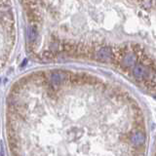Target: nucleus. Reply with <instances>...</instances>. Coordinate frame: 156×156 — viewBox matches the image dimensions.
Masks as SVG:
<instances>
[{"label":"nucleus","mask_w":156,"mask_h":156,"mask_svg":"<svg viewBox=\"0 0 156 156\" xmlns=\"http://www.w3.org/2000/svg\"><path fill=\"white\" fill-rule=\"evenodd\" d=\"M134 75L136 78H140V79H144V78L147 75L148 70L146 69L145 67L141 66H138L134 68Z\"/></svg>","instance_id":"nucleus-1"},{"label":"nucleus","mask_w":156,"mask_h":156,"mask_svg":"<svg viewBox=\"0 0 156 156\" xmlns=\"http://www.w3.org/2000/svg\"><path fill=\"white\" fill-rule=\"evenodd\" d=\"M144 140H145V136H144V134L140 133V132L136 133L133 136H132V143H133L135 145L143 144L144 143Z\"/></svg>","instance_id":"nucleus-2"},{"label":"nucleus","mask_w":156,"mask_h":156,"mask_svg":"<svg viewBox=\"0 0 156 156\" xmlns=\"http://www.w3.org/2000/svg\"><path fill=\"white\" fill-rule=\"evenodd\" d=\"M0 155L1 156H6L5 155V148H4V144L3 141H0Z\"/></svg>","instance_id":"nucleus-3"}]
</instances>
